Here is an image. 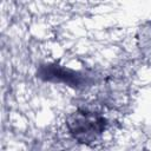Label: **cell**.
<instances>
[{"mask_svg":"<svg viewBox=\"0 0 151 151\" xmlns=\"http://www.w3.org/2000/svg\"><path fill=\"white\" fill-rule=\"evenodd\" d=\"M66 129L70 136L80 144H92L104 133L107 120L100 112L77 109L66 117Z\"/></svg>","mask_w":151,"mask_h":151,"instance_id":"obj_1","label":"cell"},{"mask_svg":"<svg viewBox=\"0 0 151 151\" xmlns=\"http://www.w3.org/2000/svg\"><path fill=\"white\" fill-rule=\"evenodd\" d=\"M37 77L44 81L63 84L73 88H84L93 84V76L86 71H76L55 63L42 64L37 70Z\"/></svg>","mask_w":151,"mask_h":151,"instance_id":"obj_2","label":"cell"}]
</instances>
